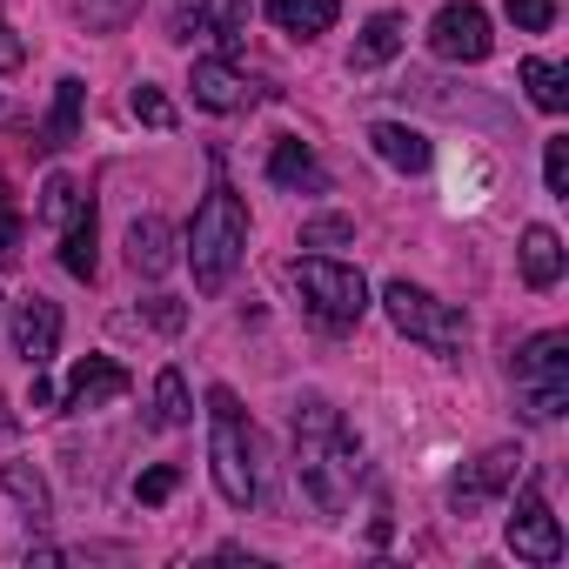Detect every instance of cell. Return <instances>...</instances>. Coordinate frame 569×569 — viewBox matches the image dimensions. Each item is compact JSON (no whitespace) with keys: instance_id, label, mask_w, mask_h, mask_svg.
<instances>
[{"instance_id":"6da1fadb","label":"cell","mask_w":569,"mask_h":569,"mask_svg":"<svg viewBox=\"0 0 569 569\" xmlns=\"http://www.w3.org/2000/svg\"><path fill=\"white\" fill-rule=\"evenodd\" d=\"M289 436H296V476H302L309 502L322 516H342L356 502V482H362V442H356V429L342 422V409L329 396H302Z\"/></svg>"},{"instance_id":"7a4b0ae2","label":"cell","mask_w":569,"mask_h":569,"mask_svg":"<svg viewBox=\"0 0 569 569\" xmlns=\"http://www.w3.org/2000/svg\"><path fill=\"white\" fill-rule=\"evenodd\" d=\"M248 254V208L228 181L208 188V201L194 208V228H188V268H194V289L201 296H221L234 268Z\"/></svg>"},{"instance_id":"3957f363","label":"cell","mask_w":569,"mask_h":569,"mask_svg":"<svg viewBox=\"0 0 569 569\" xmlns=\"http://www.w3.org/2000/svg\"><path fill=\"white\" fill-rule=\"evenodd\" d=\"M208 462H214V489L228 509H248L261 476H254V429L234 389H208Z\"/></svg>"},{"instance_id":"277c9868","label":"cell","mask_w":569,"mask_h":569,"mask_svg":"<svg viewBox=\"0 0 569 569\" xmlns=\"http://www.w3.org/2000/svg\"><path fill=\"white\" fill-rule=\"evenodd\" d=\"M289 274H296V289H302V309L322 329H356L369 316V281H362V268L329 261V254H302Z\"/></svg>"},{"instance_id":"5b68a950","label":"cell","mask_w":569,"mask_h":569,"mask_svg":"<svg viewBox=\"0 0 569 569\" xmlns=\"http://www.w3.org/2000/svg\"><path fill=\"white\" fill-rule=\"evenodd\" d=\"M382 309H389V322H396L409 342H422L429 356H462V342H469V316H462L456 302L416 289V281H389V289H382Z\"/></svg>"},{"instance_id":"8992f818","label":"cell","mask_w":569,"mask_h":569,"mask_svg":"<svg viewBox=\"0 0 569 569\" xmlns=\"http://www.w3.org/2000/svg\"><path fill=\"white\" fill-rule=\"evenodd\" d=\"M516 402L529 422H556L569 409V336L542 329L536 342H522L516 356Z\"/></svg>"},{"instance_id":"52a82bcc","label":"cell","mask_w":569,"mask_h":569,"mask_svg":"<svg viewBox=\"0 0 569 569\" xmlns=\"http://www.w3.org/2000/svg\"><path fill=\"white\" fill-rule=\"evenodd\" d=\"M429 48H436V61H462V68L489 61V48H496L489 14L476 8V0H449V8L429 21Z\"/></svg>"},{"instance_id":"ba28073f","label":"cell","mask_w":569,"mask_h":569,"mask_svg":"<svg viewBox=\"0 0 569 569\" xmlns=\"http://www.w3.org/2000/svg\"><path fill=\"white\" fill-rule=\"evenodd\" d=\"M502 536H509V556H522V562H562V522L549 516L542 482H529L516 496V516H509Z\"/></svg>"},{"instance_id":"9c48e42d","label":"cell","mask_w":569,"mask_h":569,"mask_svg":"<svg viewBox=\"0 0 569 569\" xmlns=\"http://www.w3.org/2000/svg\"><path fill=\"white\" fill-rule=\"evenodd\" d=\"M516 469H522V449H509V442H502V449H482V456H476V462L449 482V509H456V516L489 509V502L516 482Z\"/></svg>"},{"instance_id":"30bf717a","label":"cell","mask_w":569,"mask_h":569,"mask_svg":"<svg viewBox=\"0 0 569 569\" xmlns=\"http://www.w3.org/2000/svg\"><path fill=\"white\" fill-rule=\"evenodd\" d=\"M134 389V376L114 362V356H81L74 376H68V396H61V416H88V409H108Z\"/></svg>"},{"instance_id":"8fae6325","label":"cell","mask_w":569,"mask_h":569,"mask_svg":"<svg viewBox=\"0 0 569 569\" xmlns=\"http://www.w3.org/2000/svg\"><path fill=\"white\" fill-rule=\"evenodd\" d=\"M54 349H61V309H54L48 296L14 302V356H21L28 369H48Z\"/></svg>"},{"instance_id":"7c38bea8","label":"cell","mask_w":569,"mask_h":569,"mask_svg":"<svg viewBox=\"0 0 569 569\" xmlns=\"http://www.w3.org/2000/svg\"><path fill=\"white\" fill-rule=\"evenodd\" d=\"M188 88H194V108H208V114H241V108H254V81L234 74L228 61H194Z\"/></svg>"},{"instance_id":"4fadbf2b","label":"cell","mask_w":569,"mask_h":569,"mask_svg":"<svg viewBox=\"0 0 569 569\" xmlns=\"http://www.w3.org/2000/svg\"><path fill=\"white\" fill-rule=\"evenodd\" d=\"M369 148H376L396 174H422V168L436 161L429 134H422V128H409V121H376V128H369Z\"/></svg>"},{"instance_id":"5bb4252c","label":"cell","mask_w":569,"mask_h":569,"mask_svg":"<svg viewBox=\"0 0 569 569\" xmlns=\"http://www.w3.org/2000/svg\"><path fill=\"white\" fill-rule=\"evenodd\" d=\"M268 181L289 188V194H302V188L322 194V188H329V168L309 154V141H274V148H268Z\"/></svg>"},{"instance_id":"9a60e30c","label":"cell","mask_w":569,"mask_h":569,"mask_svg":"<svg viewBox=\"0 0 569 569\" xmlns=\"http://www.w3.org/2000/svg\"><path fill=\"white\" fill-rule=\"evenodd\" d=\"M61 268H68L74 281H94V268H101V221H94V201H81V208L68 214V234H61Z\"/></svg>"},{"instance_id":"2e32d148","label":"cell","mask_w":569,"mask_h":569,"mask_svg":"<svg viewBox=\"0 0 569 569\" xmlns=\"http://www.w3.org/2000/svg\"><path fill=\"white\" fill-rule=\"evenodd\" d=\"M128 268L148 274V281L174 268V228H168L161 214H141V221L128 228Z\"/></svg>"},{"instance_id":"e0dca14e","label":"cell","mask_w":569,"mask_h":569,"mask_svg":"<svg viewBox=\"0 0 569 569\" xmlns=\"http://www.w3.org/2000/svg\"><path fill=\"white\" fill-rule=\"evenodd\" d=\"M268 21L281 34H296V41H316L342 21V0H268Z\"/></svg>"},{"instance_id":"ac0fdd59","label":"cell","mask_w":569,"mask_h":569,"mask_svg":"<svg viewBox=\"0 0 569 569\" xmlns=\"http://www.w3.org/2000/svg\"><path fill=\"white\" fill-rule=\"evenodd\" d=\"M402 41H409V28H402V14H376V21L362 28V41H356V54H349V74H376V68H389V61L402 54Z\"/></svg>"},{"instance_id":"d6986e66","label":"cell","mask_w":569,"mask_h":569,"mask_svg":"<svg viewBox=\"0 0 569 569\" xmlns=\"http://www.w3.org/2000/svg\"><path fill=\"white\" fill-rule=\"evenodd\" d=\"M181 34H214L234 54L248 34V0H194V21H181Z\"/></svg>"},{"instance_id":"ffe728a7","label":"cell","mask_w":569,"mask_h":569,"mask_svg":"<svg viewBox=\"0 0 569 569\" xmlns=\"http://www.w3.org/2000/svg\"><path fill=\"white\" fill-rule=\"evenodd\" d=\"M522 281L529 289H556L562 281V234L556 228H522Z\"/></svg>"},{"instance_id":"44dd1931","label":"cell","mask_w":569,"mask_h":569,"mask_svg":"<svg viewBox=\"0 0 569 569\" xmlns=\"http://www.w3.org/2000/svg\"><path fill=\"white\" fill-rule=\"evenodd\" d=\"M81 94H88V88H81L74 74L54 88V114H48V128H41V148H54V154H61V148L74 141V128H81Z\"/></svg>"},{"instance_id":"7402d4cb","label":"cell","mask_w":569,"mask_h":569,"mask_svg":"<svg viewBox=\"0 0 569 569\" xmlns=\"http://www.w3.org/2000/svg\"><path fill=\"white\" fill-rule=\"evenodd\" d=\"M0 489H8L34 522H48L54 516V496H48V482H41V469H28V462H8V469H0Z\"/></svg>"},{"instance_id":"603a6c76","label":"cell","mask_w":569,"mask_h":569,"mask_svg":"<svg viewBox=\"0 0 569 569\" xmlns=\"http://www.w3.org/2000/svg\"><path fill=\"white\" fill-rule=\"evenodd\" d=\"M194 402H188V376L181 369H161L154 376V429H188Z\"/></svg>"},{"instance_id":"cb8c5ba5","label":"cell","mask_w":569,"mask_h":569,"mask_svg":"<svg viewBox=\"0 0 569 569\" xmlns=\"http://www.w3.org/2000/svg\"><path fill=\"white\" fill-rule=\"evenodd\" d=\"M569 74L556 68V61H522V88H529V101L542 108V114H562L569 108V88H562Z\"/></svg>"},{"instance_id":"d4e9b609","label":"cell","mask_w":569,"mask_h":569,"mask_svg":"<svg viewBox=\"0 0 569 569\" xmlns=\"http://www.w3.org/2000/svg\"><path fill=\"white\" fill-rule=\"evenodd\" d=\"M74 14H81L88 34H114V28H128L141 14V0H74Z\"/></svg>"},{"instance_id":"484cf974","label":"cell","mask_w":569,"mask_h":569,"mask_svg":"<svg viewBox=\"0 0 569 569\" xmlns=\"http://www.w3.org/2000/svg\"><path fill=\"white\" fill-rule=\"evenodd\" d=\"M128 108H134V121H148V128H174V101H168L161 88H148V81L128 94Z\"/></svg>"},{"instance_id":"4316f807","label":"cell","mask_w":569,"mask_h":569,"mask_svg":"<svg viewBox=\"0 0 569 569\" xmlns=\"http://www.w3.org/2000/svg\"><path fill=\"white\" fill-rule=\"evenodd\" d=\"M342 241H356V221L349 214H322V221L302 228V248H342Z\"/></svg>"},{"instance_id":"83f0119b","label":"cell","mask_w":569,"mask_h":569,"mask_svg":"<svg viewBox=\"0 0 569 569\" xmlns=\"http://www.w3.org/2000/svg\"><path fill=\"white\" fill-rule=\"evenodd\" d=\"M542 181H549V194H556V201H569V141H562V134L542 148Z\"/></svg>"},{"instance_id":"f1b7e54d","label":"cell","mask_w":569,"mask_h":569,"mask_svg":"<svg viewBox=\"0 0 569 569\" xmlns=\"http://www.w3.org/2000/svg\"><path fill=\"white\" fill-rule=\"evenodd\" d=\"M74 208H81V188H74L68 174H54V181L41 188V214H48V221H68Z\"/></svg>"},{"instance_id":"f546056e","label":"cell","mask_w":569,"mask_h":569,"mask_svg":"<svg viewBox=\"0 0 569 569\" xmlns=\"http://www.w3.org/2000/svg\"><path fill=\"white\" fill-rule=\"evenodd\" d=\"M509 21H516L522 34H542V28L556 21V0H509Z\"/></svg>"},{"instance_id":"4dcf8cb0","label":"cell","mask_w":569,"mask_h":569,"mask_svg":"<svg viewBox=\"0 0 569 569\" xmlns=\"http://www.w3.org/2000/svg\"><path fill=\"white\" fill-rule=\"evenodd\" d=\"M174 482H181V469H168V462H161V469H148V476L134 482V496L154 509V502H168V496H174Z\"/></svg>"},{"instance_id":"1f68e13d","label":"cell","mask_w":569,"mask_h":569,"mask_svg":"<svg viewBox=\"0 0 569 569\" xmlns=\"http://www.w3.org/2000/svg\"><path fill=\"white\" fill-rule=\"evenodd\" d=\"M21 234H28V221L14 214L8 194H0V261H14V254H21Z\"/></svg>"},{"instance_id":"d6a6232c","label":"cell","mask_w":569,"mask_h":569,"mask_svg":"<svg viewBox=\"0 0 569 569\" xmlns=\"http://www.w3.org/2000/svg\"><path fill=\"white\" fill-rule=\"evenodd\" d=\"M21 61H28V41H21V34H14L8 21H0V74H14Z\"/></svg>"},{"instance_id":"836d02e7","label":"cell","mask_w":569,"mask_h":569,"mask_svg":"<svg viewBox=\"0 0 569 569\" xmlns=\"http://www.w3.org/2000/svg\"><path fill=\"white\" fill-rule=\"evenodd\" d=\"M148 322L174 336V329H181V302H168V296H154V302H148Z\"/></svg>"},{"instance_id":"e575fe53","label":"cell","mask_w":569,"mask_h":569,"mask_svg":"<svg viewBox=\"0 0 569 569\" xmlns=\"http://www.w3.org/2000/svg\"><path fill=\"white\" fill-rule=\"evenodd\" d=\"M28 409L41 416V409H61V396H54V382H48V369H34V389H28Z\"/></svg>"},{"instance_id":"d590c367","label":"cell","mask_w":569,"mask_h":569,"mask_svg":"<svg viewBox=\"0 0 569 569\" xmlns=\"http://www.w3.org/2000/svg\"><path fill=\"white\" fill-rule=\"evenodd\" d=\"M14 422H21V416L8 409V396H0V436H14Z\"/></svg>"},{"instance_id":"8d00e7d4","label":"cell","mask_w":569,"mask_h":569,"mask_svg":"<svg viewBox=\"0 0 569 569\" xmlns=\"http://www.w3.org/2000/svg\"><path fill=\"white\" fill-rule=\"evenodd\" d=\"M0 121H8V101H0Z\"/></svg>"}]
</instances>
